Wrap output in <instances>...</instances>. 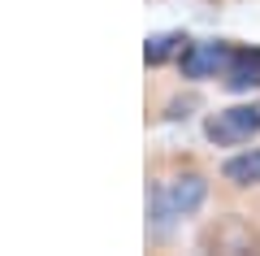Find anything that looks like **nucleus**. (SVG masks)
I'll return each mask as SVG.
<instances>
[{"label":"nucleus","mask_w":260,"mask_h":256,"mask_svg":"<svg viewBox=\"0 0 260 256\" xmlns=\"http://www.w3.org/2000/svg\"><path fill=\"white\" fill-rule=\"evenodd\" d=\"M208 139L221 148H234V144H247L251 135H260V104H234V109H221L208 118Z\"/></svg>","instance_id":"obj_2"},{"label":"nucleus","mask_w":260,"mask_h":256,"mask_svg":"<svg viewBox=\"0 0 260 256\" xmlns=\"http://www.w3.org/2000/svg\"><path fill=\"white\" fill-rule=\"evenodd\" d=\"M178 44H186V39H182V35H152V39H148V48H143V56L156 65V61H165V56L174 52Z\"/></svg>","instance_id":"obj_6"},{"label":"nucleus","mask_w":260,"mask_h":256,"mask_svg":"<svg viewBox=\"0 0 260 256\" xmlns=\"http://www.w3.org/2000/svg\"><path fill=\"white\" fill-rule=\"evenodd\" d=\"M221 174H225V183H234V187H256L260 183V148L230 156V161L221 165Z\"/></svg>","instance_id":"obj_5"},{"label":"nucleus","mask_w":260,"mask_h":256,"mask_svg":"<svg viewBox=\"0 0 260 256\" xmlns=\"http://www.w3.org/2000/svg\"><path fill=\"white\" fill-rule=\"evenodd\" d=\"M225 61H230V44H225V39L191 44L182 52V74H186V78H213V74L225 70Z\"/></svg>","instance_id":"obj_3"},{"label":"nucleus","mask_w":260,"mask_h":256,"mask_svg":"<svg viewBox=\"0 0 260 256\" xmlns=\"http://www.w3.org/2000/svg\"><path fill=\"white\" fill-rule=\"evenodd\" d=\"M230 92H251L260 87V48H230V61L221 70Z\"/></svg>","instance_id":"obj_4"},{"label":"nucleus","mask_w":260,"mask_h":256,"mask_svg":"<svg viewBox=\"0 0 260 256\" xmlns=\"http://www.w3.org/2000/svg\"><path fill=\"white\" fill-rule=\"evenodd\" d=\"M204 195H208V183L200 174H178L169 183H156V191H152V221L169 226L178 217H191L204 204Z\"/></svg>","instance_id":"obj_1"}]
</instances>
